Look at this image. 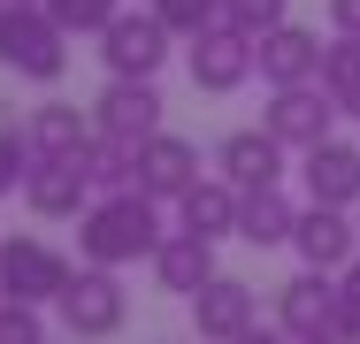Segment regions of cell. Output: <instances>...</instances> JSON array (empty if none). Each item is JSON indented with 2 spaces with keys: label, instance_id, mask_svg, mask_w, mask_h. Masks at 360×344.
Instances as JSON below:
<instances>
[{
  "label": "cell",
  "instance_id": "obj_19",
  "mask_svg": "<svg viewBox=\"0 0 360 344\" xmlns=\"http://www.w3.org/2000/svg\"><path fill=\"white\" fill-rule=\"evenodd\" d=\"M238 199H245V192H238L230 176H200V184L176 199V214H184V230H200V237L222 245V237H238Z\"/></svg>",
  "mask_w": 360,
  "mask_h": 344
},
{
  "label": "cell",
  "instance_id": "obj_14",
  "mask_svg": "<svg viewBox=\"0 0 360 344\" xmlns=\"http://www.w3.org/2000/svg\"><path fill=\"white\" fill-rule=\"evenodd\" d=\"M276 322H284L291 337H330L338 329V275L330 268H299L276 291Z\"/></svg>",
  "mask_w": 360,
  "mask_h": 344
},
{
  "label": "cell",
  "instance_id": "obj_6",
  "mask_svg": "<svg viewBox=\"0 0 360 344\" xmlns=\"http://www.w3.org/2000/svg\"><path fill=\"white\" fill-rule=\"evenodd\" d=\"M261 131H276L291 153H307V145L338 138V100L322 92V77H314V84H276L269 107H261Z\"/></svg>",
  "mask_w": 360,
  "mask_h": 344
},
{
  "label": "cell",
  "instance_id": "obj_13",
  "mask_svg": "<svg viewBox=\"0 0 360 344\" xmlns=\"http://www.w3.org/2000/svg\"><path fill=\"white\" fill-rule=\"evenodd\" d=\"M192 184H200V145L176 131H153L139 145V192L146 199H184Z\"/></svg>",
  "mask_w": 360,
  "mask_h": 344
},
{
  "label": "cell",
  "instance_id": "obj_9",
  "mask_svg": "<svg viewBox=\"0 0 360 344\" xmlns=\"http://www.w3.org/2000/svg\"><path fill=\"white\" fill-rule=\"evenodd\" d=\"M192 322H200V344H238L261 322V298H253V283H238V275H207V283L192 291Z\"/></svg>",
  "mask_w": 360,
  "mask_h": 344
},
{
  "label": "cell",
  "instance_id": "obj_26",
  "mask_svg": "<svg viewBox=\"0 0 360 344\" xmlns=\"http://www.w3.org/2000/svg\"><path fill=\"white\" fill-rule=\"evenodd\" d=\"M0 344H46V322H39V306H23V298H0Z\"/></svg>",
  "mask_w": 360,
  "mask_h": 344
},
{
  "label": "cell",
  "instance_id": "obj_23",
  "mask_svg": "<svg viewBox=\"0 0 360 344\" xmlns=\"http://www.w3.org/2000/svg\"><path fill=\"white\" fill-rule=\"evenodd\" d=\"M146 8H153L176 39H200L207 23H222V0H146Z\"/></svg>",
  "mask_w": 360,
  "mask_h": 344
},
{
  "label": "cell",
  "instance_id": "obj_12",
  "mask_svg": "<svg viewBox=\"0 0 360 344\" xmlns=\"http://www.w3.org/2000/svg\"><path fill=\"white\" fill-rule=\"evenodd\" d=\"M184 62H192V84H200V92H238V84L253 77V39L230 31V23H207Z\"/></svg>",
  "mask_w": 360,
  "mask_h": 344
},
{
  "label": "cell",
  "instance_id": "obj_33",
  "mask_svg": "<svg viewBox=\"0 0 360 344\" xmlns=\"http://www.w3.org/2000/svg\"><path fill=\"white\" fill-rule=\"evenodd\" d=\"M70 344H77V337H70Z\"/></svg>",
  "mask_w": 360,
  "mask_h": 344
},
{
  "label": "cell",
  "instance_id": "obj_4",
  "mask_svg": "<svg viewBox=\"0 0 360 344\" xmlns=\"http://www.w3.org/2000/svg\"><path fill=\"white\" fill-rule=\"evenodd\" d=\"M169 39H176V31H169L153 8H115L108 31H100V62H108V77H161Z\"/></svg>",
  "mask_w": 360,
  "mask_h": 344
},
{
  "label": "cell",
  "instance_id": "obj_18",
  "mask_svg": "<svg viewBox=\"0 0 360 344\" xmlns=\"http://www.w3.org/2000/svg\"><path fill=\"white\" fill-rule=\"evenodd\" d=\"M23 138H31V161H77V153L92 145V123L77 115L70 100H46V107H31Z\"/></svg>",
  "mask_w": 360,
  "mask_h": 344
},
{
  "label": "cell",
  "instance_id": "obj_5",
  "mask_svg": "<svg viewBox=\"0 0 360 344\" xmlns=\"http://www.w3.org/2000/svg\"><path fill=\"white\" fill-rule=\"evenodd\" d=\"M70 260L46 245V237H8L0 245V298H23V306H54L70 291Z\"/></svg>",
  "mask_w": 360,
  "mask_h": 344
},
{
  "label": "cell",
  "instance_id": "obj_8",
  "mask_svg": "<svg viewBox=\"0 0 360 344\" xmlns=\"http://www.w3.org/2000/svg\"><path fill=\"white\" fill-rule=\"evenodd\" d=\"M291 253L307 260V268H345V260H360V222L345 214V206H299V222H291Z\"/></svg>",
  "mask_w": 360,
  "mask_h": 344
},
{
  "label": "cell",
  "instance_id": "obj_22",
  "mask_svg": "<svg viewBox=\"0 0 360 344\" xmlns=\"http://www.w3.org/2000/svg\"><path fill=\"white\" fill-rule=\"evenodd\" d=\"M322 92L338 100V115L360 123V39L330 31V46H322Z\"/></svg>",
  "mask_w": 360,
  "mask_h": 344
},
{
  "label": "cell",
  "instance_id": "obj_17",
  "mask_svg": "<svg viewBox=\"0 0 360 344\" xmlns=\"http://www.w3.org/2000/svg\"><path fill=\"white\" fill-rule=\"evenodd\" d=\"M207 275H215V237H200V230H169V237L153 245V283H161V291L192 298Z\"/></svg>",
  "mask_w": 360,
  "mask_h": 344
},
{
  "label": "cell",
  "instance_id": "obj_21",
  "mask_svg": "<svg viewBox=\"0 0 360 344\" xmlns=\"http://www.w3.org/2000/svg\"><path fill=\"white\" fill-rule=\"evenodd\" d=\"M77 168L92 176V192H123V184H139V145H123V138L92 131V145L77 153Z\"/></svg>",
  "mask_w": 360,
  "mask_h": 344
},
{
  "label": "cell",
  "instance_id": "obj_27",
  "mask_svg": "<svg viewBox=\"0 0 360 344\" xmlns=\"http://www.w3.org/2000/svg\"><path fill=\"white\" fill-rule=\"evenodd\" d=\"M338 337L360 344V260H345V268H338Z\"/></svg>",
  "mask_w": 360,
  "mask_h": 344
},
{
  "label": "cell",
  "instance_id": "obj_32",
  "mask_svg": "<svg viewBox=\"0 0 360 344\" xmlns=\"http://www.w3.org/2000/svg\"><path fill=\"white\" fill-rule=\"evenodd\" d=\"M15 8H46V0H15Z\"/></svg>",
  "mask_w": 360,
  "mask_h": 344
},
{
  "label": "cell",
  "instance_id": "obj_16",
  "mask_svg": "<svg viewBox=\"0 0 360 344\" xmlns=\"http://www.w3.org/2000/svg\"><path fill=\"white\" fill-rule=\"evenodd\" d=\"M23 206L46 214V222H70V214L92 206V176H84L77 161H31V176H23Z\"/></svg>",
  "mask_w": 360,
  "mask_h": 344
},
{
  "label": "cell",
  "instance_id": "obj_15",
  "mask_svg": "<svg viewBox=\"0 0 360 344\" xmlns=\"http://www.w3.org/2000/svg\"><path fill=\"white\" fill-rule=\"evenodd\" d=\"M284 138L276 131H230L215 145V176H230L238 192H253V184H284Z\"/></svg>",
  "mask_w": 360,
  "mask_h": 344
},
{
  "label": "cell",
  "instance_id": "obj_3",
  "mask_svg": "<svg viewBox=\"0 0 360 344\" xmlns=\"http://www.w3.org/2000/svg\"><path fill=\"white\" fill-rule=\"evenodd\" d=\"M54 306H62V329H70L77 344H92V337H115V329H123L131 291H123V275H115V268H92V260H84Z\"/></svg>",
  "mask_w": 360,
  "mask_h": 344
},
{
  "label": "cell",
  "instance_id": "obj_25",
  "mask_svg": "<svg viewBox=\"0 0 360 344\" xmlns=\"http://www.w3.org/2000/svg\"><path fill=\"white\" fill-rule=\"evenodd\" d=\"M115 8H123V0H46V15H54V23L70 31V39H77V31H92V39H100Z\"/></svg>",
  "mask_w": 360,
  "mask_h": 344
},
{
  "label": "cell",
  "instance_id": "obj_29",
  "mask_svg": "<svg viewBox=\"0 0 360 344\" xmlns=\"http://www.w3.org/2000/svg\"><path fill=\"white\" fill-rule=\"evenodd\" d=\"M330 31H345V39H360V0H330Z\"/></svg>",
  "mask_w": 360,
  "mask_h": 344
},
{
  "label": "cell",
  "instance_id": "obj_28",
  "mask_svg": "<svg viewBox=\"0 0 360 344\" xmlns=\"http://www.w3.org/2000/svg\"><path fill=\"white\" fill-rule=\"evenodd\" d=\"M23 176H31V138L0 131V192H23Z\"/></svg>",
  "mask_w": 360,
  "mask_h": 344
},
{
  "label": "cell",
  "instance_id": "obj_30",
  "mask_svg": "<svg viewBox=\"0 0 360 344\" xmlns=\"http://www.w3.org/2000/svg\"><path fill=\"white\" fill-rule=\"evenodd\" d=\"M238 344H291V329H284V322H276V329H261V322H253V329H245Z\"/></svg>",
  "mask_w": 360,
  "mask_h": 344
},
{
  "label": "cell",
  "instance_id": "obj_20",
  "mask_svg": "<svg viewBox=\"0 0 360 344\" xmlns=\"http://www.w3.org/2000/svg\"><path fill=\"white\" fill-rule=\"evenodd\" d=\"M291 222H299V206L284 199V184H253L245 199H238V237L245 245H291Z\"/></svg>",
  "mask_w": 360,
  "mask_h": 344
},
{
  "label": "cell",
  "instance_id": "obj_24",
  "mask_svg": "<svg viewBox=\"0 0 360 344\" xmlns=\"http://www.w3.org/2000/svg\"><path fill=\"white\" fill-rule=\"evenodd\" d=\"M222 23H230V31H245V39H261V31L291 23V0H222Z\"/></svg>",
  "mask_w": 360,
  "mask_h": 344
},
{
  "label": "cell",
  "instance_id": "obj_11",
  "mask_svg": "<svg viewBox=\"0 0 360 344\" xmlns=\"http://www.w3.org/2000/svg\"><path fill=\"white\" fill-rule=\"evenodd\" d=\"M253 69H261L269 92H276V84H314V77H322V39L299 31V23H276V31L253 39Z\"/></svg>",
  "mask_w": 360,
  "mask_h": 344
},
{
  "label": "cell",
  "instance_id": "obj_31",
  "mask_svg": "<svg viewBox=\"0 0 360 344\" xmlns=\"http://www.w3.org/2000/svg\"><path fill=\"white\" fill-rule=\"evenodd\" d=\"M291 344H345V337H338V329H330V337H291Z\"/></svg>",
  "mask_w": 360,
  "mask_h": 344
},
{
  "label": "cell",
  "instance_id": "obj_1",
  "mask_svg": "<svg viewBox=\"0 0 360 344\" xmlns=\"http://www.w3.org/2000/svg\"><path fill=\"white\" fill-rule=\"evenodd\" d=\"M161 237H169V230H161V199H146L139 184H123V192H92V206L77 214V253H84L92 268L153 260Z\"/></svg>",
  "mask_w": 360,
  "mask_h": 344
},
{
  "label": "cell",
  "instance_id": "obj_7",
  "mask_svg": "<svg viewBox=\"0 0 360 344\" xmlns=\"http://www.w3.org/2000/svg\"><path fill=\"white\" fill-rule=\"evenodd\" d=\"M92 131L123 138V145H146V138L161 131V92H153V77H108V92L92 100Z\"/></svg>",
  "mask_w": 360,
  "mask_h": 344
},
{
  "label": "cell",
  "instance_id": "obj_2",
  "mask_svg": "<svg viewBox=\"0 0 360 344\" xmlns=\"http://www.w3.org/2000/svg\"><path fill=\"white\" fill-rule=\"evenodd\" d=\"M0 69L23 77V84H62V69H70V31H62L46 8L0 0Z\"/></svg>",
  "mask_w": 360,
  "mask_h": 344
},
{
  "label": "cell",
  "instance_id": "obj_10",
  "mask_svg": "<svg viewBox=\"0 0 360 344\" xmlns=\"http://www.w3.org/2000/svg\"><path fill=\"white\" fill-rule=\"evenodd\" d=\"M299 176H307V199L314 206H360V145L345 138H322V145H307L299 153Z\"/></svg>",
  "mask_w": 360,
  "mask_h": 344
}]
</instances>
